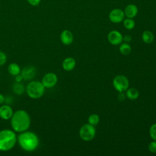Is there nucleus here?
<instances>
[{
    "label": "nucleus",
    "mask_w": 156,
    "mask_h": 156,
    "mask_svg": "<svg viewBox=\"0 0 156 156\" xmlns=\"http://www.w3.org/2000/svg\"><path fill=\"white\" fill-rule=\"evenodd\" d=\"M141 38L144 43L147 44H150L153 42L154 39V35L152 32L149 30H145L142 34Z\"/></svg>",
    "instance_id": "nucleus-16"
},
{
    "label": "nucleus",
    "mask_w": 156,
    "mask_h": 156,
    "mask_svg": "<svg viewBox=\"0 0 156 156\" xmlns=\"http://www.w3.org/2000/svg\"><path fill=\"white\" fill-rule=\"evenodd\" d=\"M10 124L15 132H23L28 130L30 126V118L24 110H18L13 113L10 118Z\"/></svg>",
    "instance_id": "nucleus-1"
},
{
    "label": "nucleus",
    "mask_w": 156,
    "mask_h": 156,
    "mask_svg": "<svg viewBox=\"0 0 156 156\" xmlns=\"http://www.w3.org/2000/svg\"><path fill=\"white\" fill-rule=\"evenodd\" d=\"M73 35L72 32L68 30H64L60 34V40L65 45H69L73 41Z\"/></svg>",
    "instance_id": "nucleus-12"
},
{
    "label": "nucleus",
    "mask_w": 156,
    "mask_h": 156,
    "mask_svg": "<svg viewBox=\"0 0 156 156\" xmlns=\"http://www.w3.org/2000/svg\"><path fill=\"white\" fill-rule=\"evenodd\" d=\"M9 73L12 76H16L21 72L20 66L16 63H11L7 68Z\"/></svg>",
    "instance_id": "nucleus-15"
},
{
    "label": "nucleus",
    "mask_w": 156,
    "mask_h": 156,
    "mask_svg": "<svg viewBox=\"0 0 156 156\" xmlns=\"http://www.w3.org/2000/svg\"><path fill=\"white\" fill-rule=\"evenodd\" d=\"M124 16L125 15L123 10L119 9H115L110 12L108 18L112 23H119L124 20Z\"/></svg>",
    "instance_id": "nucleus-8"
},
{
    "label": "nucleus",
    "mask_w": 156,
    "mask_h": 156,
    "mask_svg": "<svg viewBox=\"0 0 156 156\" xmlns=\"http://www.w3.org/2000/svg\"><path fill=\"white\" fill-rule=\"evenodd\" d=\"M148 149L152 153H156V141L154 140L149 144Z\"/></svg>",
    "instance_id": "nucleus-23"
},
{
    "label": "nucleus",
    "mask_w": 156,
    "mask_h": 156,
    "mask_svg": "<svg viewBox=\"0 0 156 156\" xmlns=\"http://www.w3.org/2000/svg\"><path fill=\"white\" fill-rule=\"evenodd\" d=\"M96 135V129L94 126L88 123L83 125L79 130L80 137L85 141L92 140Z\"/></svg>",
    "instance_id": "nucleus-5"
},
{
    "label": "nucleus",
    "mask_w": 156,
    "mask_h": 156,
    "mask_svg": "<svg viewBox=\"0 0 156 156\" xmlns=\"http://www.w3.org/2000/svg\"><path fill=\"white\" fill-rule=\"evenodd\" d=\"M76 60L73 57H67L62 62V68L64 70L70 71L76 66Z\"/></svg>",
    "instance_id": "nucleus-13"
},
{
    "label": "nucleus",
    "mask_w": 156,
    "mask_h": 156,
    "mask_svg": "<svg viewBox=\"0 0 156 156\" xmlns=\"http://www.w3.org/2000/svg\"><path fill=\"white\" fill-rule=\"evenodd\" d=\"M126 96L128 99L131 100L136 99L139 96V91L135 88H128L126 91Z\"/></svg>",
    "instance_id": "nucleus-17"
},
{
    "label": "nucleus",
    "mask_w": 156,
    "mask_h": 156,
    "mask_svg": "<svg viewBox=\"0 0 156 156\" xmlns=\"http://www.w3.org/2000/svg\"><path fill=\"white\" fill-rule=\"evenodd\" d=\"M138 8L134 4H129L126 6L124 10V15L127 18H133L138 13Z\"/></svg>",
    "instance_id": "nucleus-14"
},
{
    "label": "nucleus",
    "mask_w": 156,
    "mask_h": 156,
    "mask_svg": "<svg viewBox=\"0 0 156 156\" xmlns=\"http://www.w3.org/2000/svg\"><path fill=\"white\" fill-rule=\"evenodd\" d=\"M13 91L16 94L21 95L24 91V85L20 82H16L13 85L12 87Z\"/></svg>",
    "instance_id": "nucleus-18"
},
{
    "label": "nucleus",
    "mask_w": 156,
    "mask_h": 156,
    "mask_svg": "<svg viewBox=\"0 0 156 156\" xmlns=\"http://www.w3.org/2000/svg\"><path fill=\"white\" fill-rule=\"evenodd\" d=\"M113 85L118 91L122 93L129 88V81L125 76L118 75L113 79Z\"/></svg>",
    "instance_id": "nucleus-6"
},
{
    "label": "nucleus",
    "mask_w": 156,
    "mask_h": 156,
    "mask_svg": "<svg viewBox=\"0 0 156 156\" xmlns=\"http://www.w3.org/2000/svg\"><path fill=\"white\" fill-rule=\"evenodd\" d=\"M4 100H5L4 96L2 94H0V104H2L4 102Z\"/></svg>",
    "instance_id": "nucleus-28"
},
{
    "label": "nucleus",
    "mask_w": 156,
    "mask_h": 156,
    "mask_svg": "<svg viewBox=\"0 0 156 156\" xmlns=\"http://www.w3.org/2000/svg\"><path fill=\"white\" fill-rule=\"evenodd\" d=\"M149 132L151 138L156 141V124H154L150 127Z\"/></svg>",
    "instance_id": "nucleus-22"
},
{
    "label": "nucleus",
    "mask_w": 156,
    "mask_h": 156,
    "mask_svg": "<svg viewBox=\"0 0 156 156\" xmlns=\"http://www.w3.org/2000/svg\"><path fill=\"white\" fill-rule=\"evenodd\" d=\"M123 37L122 34L117 30L110 31L107 36L108 42L112 45H119L122 41Z\"/></svg>",
    "instance_id": "nucleus-9"
},
{
    "label": "nucleus",
    "mask_w": 156,
    "mask_h": 156,
    "mask_svg": "<svg viewBox=\"0 0 156 156\" xmlns=\"http://www.w3.org/2000/svg\"><path fill=\"white\" fill-rule=\"evenodd\" d=\"M119 51L123 55H128L131 52V46L127 43H121L119 46Z\"/></svg>",
    "instance_id": "nucleus-19"
},
{
    "label": "nucleus",
    "mask_w": 156,
    "mask_h": 156,
    "mask_svg": "<svg viewBox=\"0 0 156 156\" xmlns=\"http://www.w3.org/2000/svg\"><path fill=\"white\" fill-rule=\"evenodd\" d=\"M13 114L12 107L8 105H4L0 107V118L4 120L10 119Z\"/></svg>",
    "instance_id": "nucleus-11"
},
{
    "label": "nucleus",
    "mask_w": 156,
    "mask_h": 156,
    "mask_svg": "<svg viewBox=\"0 0 156 156\" xmlns=\"http://www.w3.org/2000/svg\"><path fill=\"white\" fill-rule=\"evenodd\" d=\"M40 1L41 0H27V2L33 6L38 5L40 4Z\"/></svg>",
    "instance_id": "nucleus-25"
},
{
    "label": "nucleus",
    "mask_w": 156,
    "mask_h": 156,
    "mask_svg": "<svg viewBox=\"0 0 156 156\" xmlns=\"http://www.w3.org/2000/svg\"><path fill=\"white\" fill-rule=\"evenodd\" d=\"M99 121H100L99 116L96 114H91L88 116V123L94 126L97 125L99 122Z\"/></svg>",
    "instance_id": "nucleus-21"
},
{
    "label": "nucleus",
    "mask_w": 156,
    "mask_h": 156,
    "mask_svg": "<svg viewBox=\"0 0 156 156\" xmlns=\"http://www.w3.org/2000/svg\"><path fill=\"white\" fill-rule=\"evenodd\" d=\"M23 79L22 76L21 74H18L16 76H15V80L16 82H21L22 81V80Z\"/></svg>",
    "instance_id": "nucleus-27"
},
{
    "label": "nucleus",
    "mask_w": 156,
    "mask_h": 156,
    "mask_svg": "<svg viewBox=\"0 0 156 156\" xmlns=\"http://www.w3.org/2000/svg\"><path fill=\"white\" fill-rule=\"evenodd\" d=\"M26 91L30 98L32 99H38L44 94L45 87L41 82L35 80L30 82L27 85Z\"/></svg>",
    "instance_id": "nucleus-4"
},
{
    "label": "nucleus",
    "mask_w": 156,
    "mask_h": 156,
    "mask_svg": "<svg viewBox=\"0 0 156 156\" xmlns=\"http://www.w3.org/2000/svg\"><path fill=\"white\" fill-rule=\"evenodd\" d=\"M131 40H132V37L129 35H126L122 38V40H124L125 41V43H127L129 42H130L131 41Z\"/></svg>",
    "instance_id": "nucleus-26"
},
{
    "label": "nucleus",
    "mask_w": 156,
    "mask_h": 156,
    "mask_svg": "<svg viewBox=\"0 0 156 156\" xmlns=\"http://www.w3.org/2000/svg\"><path fill=\"white\" fill-rule=\"evenodd\" d=\"M7 60V56L2 51H0V66L3 65Z\"/></svg>",
    "instance_id": "nucleus-24"
},
{
    "label": "nucleus",
    "mask_w": 156,
    "mask_h": 156,
    "mask_svg": "<svg viewBox=\"0 0 156 156\" xmlns=\"http://www.w3.org/2000/svg\"><path fill=\"white\" fill-rule=\"evenodd\" d=\"M58 78L54 73H46L42 78L41 83L45 88H51L54 87L57 83Z\"/></svg>",
    "instance_id": "nucleus-7"
},
{
    "label": "nucleus",
    "mask_w": 156,
    "mask_h": 156,
    "mask_svg": "<svg viewBox=\"0 0 156 156\" xmlns=\"http://www.w3.org/2000/svg\"><path fill=\"white\" fill-rule=\"evenodd\" d=\"M123 25L124 27L127 30H131L134 28L135 23L132 18H127L123 20Z\"/></svg>",
    "instance_id": "nucleus-20"
},
{
    "label": "nucleus",
    "mask_w": 156,
    "mask_h": 156,
    "mask_svg": "<svg viewBox=\"0 0 156 156\" xmlns=\"http://www.w3.org/2000/svg\"><path fill=\"white\" fill-rule=\"evenodd\" d=\"M17 138L14 130L4 129L0 130V151H8L12 149L16 143Z\"/></svg>",
    "instance_id": "nucleus-3"
},
{
    "label": "nucleus",
    "mask_w": 156,
    "mask_h": 156,
    "mask_svg": "<svg viewBox=\"0 0 156 156\" xmlns=\"http://www.w3.org/2000/svg\"><path fill=\"white\" fill-rule=\"evenodd\" d=\"M36 74L35 68L32 66H27L23 68L21 71V75L22 76L23 79L29 80L32 79Z\"/></svg>",
    "instance_id": "nucleus-10"
},
{
    "label": "nucleus",
    "mask_w": 156,
    "mask_h": 156,
    "mask_svg": "<svg viewBox=\"0 0 156 156\" xmlns=\"http://www.w3.org/2000/svg\"><path fill=\"white\" fill-rule=\"evenodd\" d=\"M17 140L21 149L27 152H32L37 149L40 143L38 136L35 133L27 130L21 132Z\"/></svg>",
    "instance_id": "nucleus-2"
}]
</instances>
